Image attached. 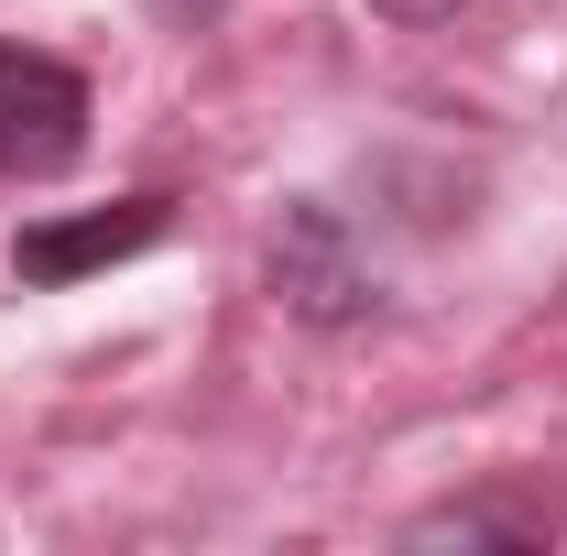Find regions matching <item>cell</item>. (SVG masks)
I'll return each instance as SVG.
<instances>
[{"mask_svg":"<svg viewBox=\"0 0 567 556\" xmlns=\"http://www.w3.org/2000/svg\"><path fill=\"white\" fill-rule=\"evenodd\" d=\"M175 229V197H110V208L87 218H33V229H11V274L22 284H76V274H110V262H132Z\"/></svg>","mask_w":567,"mask_h":556,"instance_id":"obj_3","label":"cell"},{"mask_svg":"<svg viewBox=\"0 0 567 556\" xmlns=\"http://www.w3.org/2000/svg\"><path fill=\"white\" fill-rule=\"evenodd\" d=\"M404 546H557V491L546 481H492V491H458L404 524Z\"/></svg>","mask_w":567,"mask_h":556,"instance_id":"obj_4","label":"cell"},{"mask_svg":"<svg viewBox=\"0 0 567 556\" xmlns=\"http://www.w3.org/2000/svg\"><path fill=\"white\" fill-rule=\"evenodd\" d=\"M262 274H274V306H284V317H306V328H360V317L382 306V274L350 251V218L317 208V197H306V208H284Z\"/></svg>","mask_w":567,"mask_h":556,"instance_id":"obj_2","label":"cell"},{"mask_svg":"<svg viewBox=\"0 0 567 556\" xmlns=\"http://www.w3.org/2000/svg\"><path fill=\"white\" fill-rule=\"evenodd\" d=\"M371 11H382V22H404V33H436V22H458L470 0H371Z\"/></svg>","mask_w":567,"mask_h":556,"instance_id":"obj_5","label":"cell"},{"mask_svg":"<svg viewBox=\"0 0 567 556\" xmlns=\"http://www.w3.org/2000/svg\"><path fill=\"white\" fill-rule=\"evenodd\" d=\"M87 153V76L44 44H0V175L44 186Z\"/></svg>","mask_w":567,"mask_h":556,"instance_id":"obj_1","label":"cell"}]
</instances>
